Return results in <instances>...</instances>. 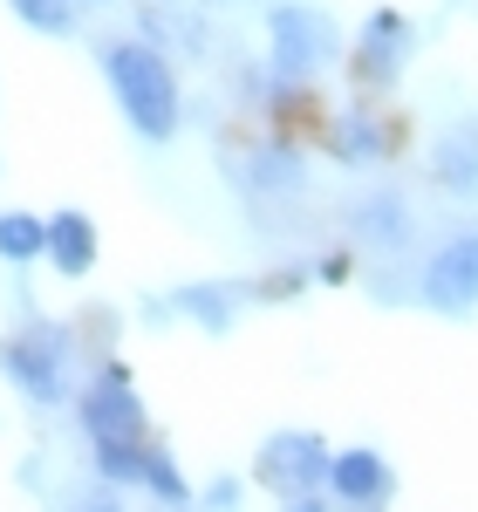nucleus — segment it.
<instances>
[{
	"instance_id": "f257e3e1",
	"label": "nucleus",
	"mask_w": 478,
	"mask_h": 512,
	"mask_svg": "<svg viewBox=\"0 0 478 512\" xmlns=\"http://www.w3.org/2000/svg\"><path fill=\"white\" fill-rule=\"evenodd\" d=\"M110 89H117V110L130 117V130L144 144H171V130H178V76H171L158 41H117L110 48Z\"/></svg>"
},
{
	"instance_id": "f03ea898",
	"label": "nucleus",
	"mask_w": 478,
	"mask_h": 512,
	"mask_svg": "<svg viewBox=\"0 0 478 512\" xmlns=\"http://www.w3.org/2000/svg\"><path fill=\"white\" fill-rule=\"evenodd\" d=\"M69 362H76V342H69V328H55V321H28L14 342H0V376L28 396L35 410H48V403L69 396Z\"/></svg>"
},
{
	"instance_id": "7ed1b4c3",
	"label": "nucleus",
	"mask_w": 478,
	"mask_h": 512,
	"mask_svg": "<svg viewBox=\"0 0 478 512\" xmlns=\"http://www.w3.org/2000/svg\"><path fill=\"white\" fill-rule=\"evenodd\" d=\"M267 48H274L280 82H308L342 55V35H335V14H321V7H280L267 21Z\"/></svg>"
},
{
	"instance_id": "20e7f679",
	"label": "nucleus",
	"mask_w": 478,
	"mask_h": 512,
	"mask_svg": "<svg viewBox=\"0 0 478 512\" xmlns=\"http://www.w3.org/2000/svg\"><path fill=\"white\" fill-rule=\"evenodd\" d=\"M328 444L315 431H274L260 444V485L280 492L287 506H321V485H328Z\"/></svg>"
},
{
	"instance_id": "39448f33",
	"label": "nucleus",
	"mask_w": 478,
	"mask_h": 512,
	"mask_svg": "<svg viewBox=\"0 0 478 512\" xmlns=\"http://www.w3.org/2000/svg\"><path fill=\"white\" fill-rule=\"evenodd\" d=\"M417 294L438 315H472L478 308V233L444 239L438 253L424 260V274H417Z\"/></svg>"
},
{
	"instance_id": "423d86ee",
	"label": "nucleus",
	"mask_w": 478,
	"mask_h": 512,
	"mask_svg": "<svg viewBox=\"0 0 478 512\" xmlns=\"http://www.w3.org/2000/svg\"><path fill=\"white\" fill-rule=\"evenodd\" d=\"M82 431L89 444H117V437H144V403L123 383V369H103L89 396H82Z\"/></svg>"
},
{
	"instance_id": "0eeeda50",
	"label": "nucleus",
	"mask_w": 478,
	"mask_h": 512,
	"mask_svg": "<svg viewBox=\"0 0 478 512\" xmlns=\"http://www.w3.org/2000/svg\"><path fill=\"white\" fill-rule=\"evenodd\" d=\"M410 41H417V35H410V21L383 7V14H376V21L362 28V55H356L362 82H390V76L403 69V55H410Z\"/></svg>"
},
{
	"instance_id": "6e6552de",
	"label": "nucleus",
	"mask_w": 478,
	"mask_h": 512,
	"mask_svg": "<svg viewBox=\"0 0 478 512\" xmlns=\"http://www.w3.org/2000/svg\"><path fill=\"white\" fill-rule=\"evenodd\" d=\"M328 485H335L342 506H383L390 499V465L376 451H342V458H328Z\"/></svg>"
},
{
	"instance_id": "1a4fd4ad",
	"label": "nucleus",
	"mask_w": 478,
	"mask_h": 512,
	"mask_svg": "<svg viewBox=\"0 0 478 512\" xmlns=\"http://www.w3.org/2000/svg\"><path fill=\"white\" fill-rule=\"evenodd\" d=\"M233 178L253 198H294V192H301V158H294V151H280V144H260V151L233 158Z\"/></svg>"
},
{
	"instance_id": "9d476101",
	"label": "nucleus",
	"mask_w": 478,
	"mask_h": 512,
	"mask_svg": "<svg viewBox=\"0 0 478 512\" xmlns=\"http://www.w3.org/2000/svg\"><path fill=\"white\" fill-rule=\"evenodd\" d=\"M431 178H438L451 198H478V123H458L444 130L438 151H431Z\"/></svg>"
},
{
	"instance_id": "9b49d317",
	"label": "nucleus",
	"mask_w": 478,
	"mask_h": 512,
	"mask_svg": "<svg viewBox=\"0 0 478 512\" xmlns=\"http://www.w3.org/2000/svg\"><path fill=\"white\" fill-rule=\"evenodd\" d=\"M41 253L55 260V274H89V260H96V226H89L82 212H55V219L41 226Z\"/></svg>"
},
{
	"instance_id": "f8f14e48",
	"label": "nucleus",
	"mask_w": 478,
	"mask_h": 512,
	"mask_svg": "<svg viewBox=\"0 0 478 512\" xmlns=\"http://www.w3.org/2000/svg\"><path fill=\"white\" fill-rule=\"evenodd\" d=\"M328 151L342 164H376L383 158V130L362 117V110H349V117H335V130H328Z\"/></svg>"
},
{
	"instance_id": "ddd939ff",
	"label": "nucleus",
	"mask_w": 478,
	"mask_h": 512,
	"mask_svg": "<svg viewBox=\"0 0 478 512\" xmlns=\"http://www.w3.org/2000/svg\"><path fill=\"white\" fill-rule=\"evenodd\" d=\"M0 260H7V267L41 260V219L35 212H0Z\"/></svg>"
},
{
	"instance_id": "4468645a",
	"label": "nucleus",
	"mask_w": 478,
	"mask_h": 512,
	"mask_svg": "<svg viewBox=\"0 0 478 512\" xmlns=\"http://www.w3.org/2000/svg\"><path fill=\"white\" fill-rule=\"evenodd\" d=\"M233 301H239V287H219V280H212V287H185V294H178V308H185L192 321H205L212 335H219V328H233Z\"/></svg>"
},
{
	"instance_id": "2eb2a0df",
	"label": "nucleus",
	"mask_w": 478,
	"mask_h": 512,
	"mask_svg": "<svg viewBox=\"0 0 478 512\" xmlns=\"http://www.w3.org/2000/svg\"><path fill=\"white\" fill-rule=\"evenodd\" d=\"M349 226H356V233H369L376 239V246H397L403 239V198H369V205H356V212H349Z\"/></svg>"
},
{
	"instance_id": "dca6fc26",
	"label": "nucleus",
	"mask_w": 478,
	"mask_h": 512,
	"mask_svg": "<svg viewBox=\"0 0 478 512\" xmlns=\"http://www.w3.org/2000/svg\"><path fill=\"white\" fill-rule=\"evenodd\" d=\"M35 35H76V0H7Z\"/></svg>"
},
{
	"instance_id": "f3484780",
	"label": "nucleus",
	"mask_w": 478,
	"mask_h": 512,
	"mask_svg": "<svg viewBox=\"0 0 478 512\" xmlns=\"http://www.w3.org/2000/svg\"><path fill=\"white\" fill-rule=\"evenodd\" d=\"M137 478L158 492L164 506H185V499H192V492H185V478H178V465H171L164 451H144V472H137Z\"/></svg>"
},
{
	"instance_id": "a211bd4d",
	"label": "nucleus",
	"mask_w": 478,
	"mask_h": 512,
	"mask_svg": "<svg viewBox=\"0 0 478 512\" xmlns=\"http://www.w3.org/2000/svg\"><path fill=\"white\" fill-rule=\"evenodd\" d=\"M205 499H212V506H239V485H233V478H219V485H212Z\"/></svg>"
},
{
	"instance_id": "6ab92c4d",
	"label": "nucleus",
	"mask_w": 478,
	"mask_h": 512,
	"mask_svg": "<svg viewBox=\"0 0 478 512\" xmlns=\"http://www.w3.org/2000/svg\"><path fill=\"white\" fill-rule=\"evenodd\" d=\"M82 7H110V0H82Z\"/></svg>"
}]
</instances>
